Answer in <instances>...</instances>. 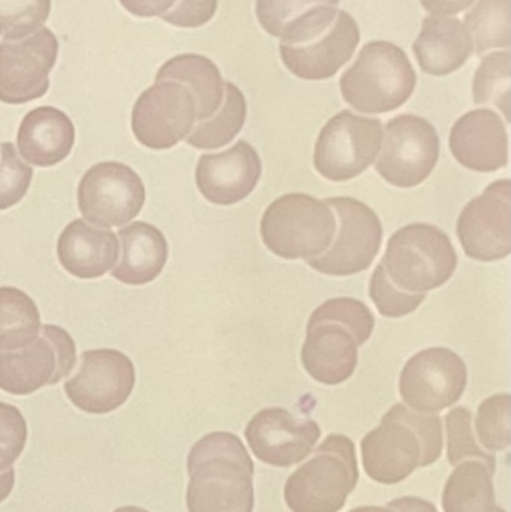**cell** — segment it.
I'll list each match as a JSON object with an SVG mask.
<instances>
[{
  "label": "cell",
  "instance_id": "cell-41",
  "mask_svg": "<svg viewBox=\"0 0 511 512\" xmlns=\"http://www.w3.org/2000/svg\"><path fill=\"white\" fill-rule=\"evenodd\" d=\"M177 0H120L123 8L137 17H161Z\"/></svg>",
  "mask_w": 511,
  "mask_h": 512
},
{
  "label": "cell",
  "instance_id": "cell-20",
  "mask_svg": "<svg viewBox=\"0 0 511 512\" xmlns=\"http://www.w3.org/2000/svg\"><path fill=\"white\" fill-rule=\"evenodd\" d=\"M359 340L347 324L309 318L302 364L309 376L326 385L348 381L359 363Z\"/></svg>",
  "mask_w": 511,
  "mask_h": 512
},
{
  "label": "cell",
  "instance_id": "cell-4",
  "mask_svg": "<svg viewBox=\"0 0 511 512\" xmlns=\"http://www.w3.org/2000/svg\"><path fill=\"white\" fill-rule=\"evenodd\" d=\"M416 83V71L405 51L387 41L366 44L339 81L344 101L368 114L398 110L411 98Z\"/></svg>",
  "mask_w": 511,
  "mask_h": 512
},
{
  "label": "cell",
  "instance_id": "cell-10",
  "mask_svg": "<svg viewBox=\"0 0 511 512\" xmlns=\"http://www.w3.org/2000/svg\"><path fill=\"white\" fill-rule=\"evenodd\" d=\"M384 146L375 170L396 188L422 185L440 159V137L434 126L413 114H402L386 125Z\"/></svg>",
  "mask_w": 511,
  "mask_h": 512
},
{
  "label": "cell",
  "instance_id": "cell-18",
  "mask_svg": "<svg viewBox=\"0 0 511 512\" xmlns=\"http://www.w3.org/2000/svg\"><path fill=\"white\" fill-rule=\"evenodd\" d=\"M249 448L260 462L291 468L311 456L321 436L314 420L294 417L284 408L257 412L245 429Z\"/></svg>",
  "mask_w": 511,
  "mask_h": 512
},
{
  "label": "cell",
  "instance_id": "cell-28",
  "mask_svg": "<svg viewBox=\"0 0 511 512\" xmlns=\"http://www.w3.org/2000/svg\"><path fill=\"white\" fill-rule=\"evenodd\" d=\"M41 316L35 301L12 286L0 288V351H17L41 333Z\"/></svg>",
  "mask_w": 511,
  "mask_h": 512
},
{
  "label": "cell",
  "instance_id": "cell-26",
  "mask_svg": "<svg viewBox=\"0 0 511 512\" xmlns=\"http://www.w3.org/2000/svg\"><path fill=\"white\" fill-rule=\"evenodd\" d=\"M156 81H177L188 87L197 104V120L212 117L225 96V81L218 66L200 54H180L159 68Z\"/></svg>",
  "mask_w": 511,
  "mask_h": 512
},
{
  "label": "cell",
  "instance_id": "cell-46",
  "mask_svg": "<svg viewBox=\"0 0 511 512\" xmlns=\"http://www.w3.org/2000/svg\"><path fill=\"white\" fill-rule=\"evenodd\" d=\"M113 512H149V511L144 510V508L132 507V505H128V507L117 508V510H114Z\"/></svg>",
  "mask_w": 511,
  "mask_h": 512
},
{
  "label": "cell",
  "instance_id": "cell-2",
  "mask_svg": "<svg viewBox=\"0 0 511 512\" xmlns=\"http://www.w3.org/2000/svg\"><path fill=\"white\" fill-rule=\"evenodd\" d=\"M443 453L440 417L396 403L381 424L362 439L363 466L375 483L407 480L417 468L434 465Z\"/></svg>",
  "mask_w": 511,
  "mask_h": 512
},
{
  "label": "cell",
  "instance_id": "cell-44",
  "mask_svg": "<svg viewBox=\"0 0 511 512\" xmlns=\"http://www.w3.org/2000/svg\"><path fill=\"white\" fill-rule=\"evenodd\" d=\"M15 486V471L8 469V471L0 472V504L5 502L11 495Z\"/></svg>",
  "mask_w": 511,
  "mask_h": 512
},
{
  "label": "cell",
  "instance_id": "cell-33",
  "mask_svg": "<svg viewBox=\"0 0 511 512\" xmlns=\"http://www.w3.org/2000/svg\"><path fill=\"white\" fill-rule=\"evenodd\" d=\"M50 12L51 0H0V38L18 41L38 32Z\"/></svg>",
  "mask_w": 511,
  "mask_h": 512
},
{
  "label": "cell",
  "instance_id": "cell-19",
  "mask_svg": "<svg viewBox=\"0 0 511 512\" xmlns=\"http://www.w3.org/2000/svg\"><path fill=\"white\" fill-rule=\"evenodd\" d=\"M257 150L240 140L231 149L216 155H203L195 170L198 191L218 206H233L252 194L261 179Z\"/></svg>",
  "mask_w": 511,
  "mask_h": 512
},
{
  "label": "cell",
  "instance_id": "cell-17",
  "mask_svg": "<svg viewBox=\"0 0 511 512\" xmlns=\"http://www.w3.org/2000/svg\"><path fill=\"white\" fill-rule=\"evenodd\" d=\"M456 231L470 258L482 262L507 258L511 252L510 180H497L471 200L459 216Z\"/></svg>",
  "mask_w": 511,
  "mask_h": 512
},
{
  "label": "cell",
  "instance_id": "cell-43",
  "mask_svg": "<svg viewBox=\"0 0 511 512\" xmlns=\"http://www.w3.org/2000/svg\"><path fill=\"white\" fill-rule=\"evenodd\" d=\"M387 508L396 512H438L434 504L416 496H405L389 502Z\"/></svg>",
  "mask_w": 511,
  "mask_h": 512
},
{
  "label": "cell",
  "instance_id": "cell-23",
  "mask_svg": "<svg viewBox=\"0 0 511 512\" xmlns=\"http://www.w3.org/2000/svg\"><path fill=\"white\" fill-rule=\"evenodd\" d=\"M119 242L110 230L90 227L84 219L66 225L57 240V258L78 279H98L113 270Z\"/></svg>",
  "mask_w": 511,
  "mask_h": 512
},
{
  "label": "cell",
  "instance_id": "cell-47",
  "mask_svg": "<svg viewBox=\"0 0 511 512\" xmlns=\"http://www.w3.org/2000/svg\"><path fill=\"white\" fill-rule=\"evenodd\" d=\"M495 512H506V511H504L503 508L497 507V510H495Z\"/></svg>",
  "mask_w": 511,
  "mask_h": 512
},
{
  "label": "cell",
  "instance_id": "cell-42",
  "mask_svg": "<svg viewBox=\"0 0 511 512\" xmlns=\"http://www.w3.org/2000/svg\"><path fill=\"white\" fill-rule=\"evenodd\" d=\"M476 0H420L426 11L434 14L435 17H446L455 15L470 8Z\"/></svg>",
  "mask_w": 511,
  "mask_h": 512
},
{
  "label": "cell",
  "instance_id": "cell-14",
  "mask_svg": "<svg viewBox=\"0 0 511 512\" xmlns=\"http://www.w3.org/2000/svg\"><path fill=\"white\" fill-rule=\"evenodd\" d=\"M197 122V104L188 87L156 81L132 108L131 128L147 149L168 150L186 140Z\"/></svg>",
  "mask_w": 511,
  "mask_h": 512
},
{
  "label": "cell",
  "instance_id": "cell-34",
  "mask_svg": "<svg viewBox=\"0 0 511 512\" xmlns=\"http://www.w3.org/2000/svg\"><path fill=\"white\" fill-rule=\"evenodd\" d=\"M479 442L488 451H504L510 445V394L489 397L479 406L476 417Z\"/></svg>",
  "mask_w": 511,
  "mask_h": 512
},
{
  "label": "cell",
  "instance_id": "cell-6",
  "mask_svg": "<svg viewBox=\"0 0 511 512\" xmlns=\"http://www.w3.org/2000/svg\"><path fill=\"white\" fill-rule=\"evenodd\" d=\"M381 265L396 288L408 294H428L452 279L458 254L440 228L411 224L390 237Z\"/></svg>",
  "mask_w": 511,
  "mask_h": 512
},
{
  "label": "cell",
  "instance_id": "cell-38",
  "mask_svg": "<svg viewBox=\"0 0 511 512\" xmlns=\"http://www.w3.org/2000/svg\"><path fill=\"white\" fill-rule=\"evenodd\" d=\"M339 2L341 0H257L255 12L263 29L279 38L294 20L315 6H338Z\"/></svg>",
  "mask_w": 511,
  "mask_h": 512
},
{
  "label": "cell",
  "instance_id": "cell-22",
  "mask_svg": "<svg viewBox=\"0 0 511 512\" xmlns=\"http://www.w3.org/2000/svg\"><path fill=\"white\" fill-rule=\"evenodd\" d=\"M74 143V123L63 111L47 105L29 111L18 129V152L36 167H54L65 161Z\"/></svg>",
  "mask_w": 511,
  "mask_h": 512
},
{
  "label": "cell",
  "instance_id": "cell-40",
  "mask_svg": "<svg viewBox=\"0 0 511 512\" xmlns=\"http://www.w3.org/2000/svg\"><path fill=\"white\" fill-rule=\"evenodd\" d=\"M218 0H177L162 20L185 29L204 26L215 17Z\"/></svg>",
  "mask_w": 511,
  "mask_h": 512
},
{
  "label": "cell",
  "instance_id": "cell-5",
  "mask_svg": "<svg viewBox=\"0 0 511 512\" xmlns=\"http://www.w3.org/2000/svg\"><path fill=\"white\" fill-rule=\"evenodd\" d=\"M357 483L354 442L348 436L330 435L311 459L290 475L284 498L293 512H339Z\"/></svg>",
  "mask_w": 511,
  "mask_h": 512
},
{
  "label": "cell",
  "instance_id": "cell-29",
  "mask_svg": "<svg viewBox=\"0 0 511 512\" xmlns=\"http://www.w3.org/2000/svg\"><path fill=\"white\" fill-rule=\"evenodd\" d=\"M246 107L245 95L239 87L225 81V96L219 110L209 119L198 123L191 134L186 137V143L195 149H219L227 146L236 138L245 125Z\"/></svg>",
  "mask_w": 511,
  "mask_h": 512
},
{
  "label": "cell",
  "instance_id": "cell-36",
  "mask_svg": "<svg viewBox=\"0 0 511 512\" xmlns=\"http://www.w3.org/2000/svg\"><path fill=\"white\" fill-rule=\"evenodd\" d=\"M33 170L18 158L12 143H0V210L20 203L29 191Z\"/></svg>",
  "mask_w": 511,
  "mask_h": 512
},
{
  "label": "cell",
  "instance_id": "cell-11",
  "mask_svg": "<svg viewBox=\"0 0 511 512\" xmlns=\"http://www.w3.org/2000/svg\"><path fill=\"white\" fill-rule=\"evenodd\" d=\"M338 216L339 230L326 254L308 259L314 270L329 276H353L371 267L383 242V225L377 213L350 197L327 198Z\"/></svg>",
  "mask_w": 511,
  "mask_h": 512
},
{
  "label": "cell",
  "instance_id": "cell-24",
  "mask_svg": "<svg viewBox=\"0 0 511 512\" xmlns=\"http://www.w3.org/2000/svg\"><path fill=\"white\" fill-rule=\"evenodd\" d=\"M422 71L435 77L453 74L473 54V39L458 18L426 17L413 45Z\"/></svg>",
  "mask_w": 511,
  "mask_h": 512
},
{
  "label": "cell",
  "instance_id": "cell-13",
  "mask_svg": "<svg viewBox=\"0 0 511 512\" xmlns=\"http://www.w3.org/2000/svg\"><path fill=\"white\" fill-rule=\"evenodd\" d=\"M467 382V364L456 352L429 348L407 361L399 379V393L413 411L435 414L458 403Z\"/></svg>",
  "mask_w": 511,
  "mask_h": 512
},
{
  "label": "cell",
  "instance_id": "cell-35",
  "mask_svg": "<svg viewBox=\"0 0 511 512\" xmlns=\"http://www.w3.org/2000/svg\"><path fill=\"white\" fill-rule=\"evenodd\" d=\"M311 318L335 319L347 324L353 330L359 345H365L371 339L375 327L374 313L363 301L351 297H338L327 300L314 310Z\"/></svg>",
  "mask_w": 511,
  "mask_h": 512
},
{
  "label": "cell",
  "instance_id": "cell-9",
  "mask_svg": "<svg viewBox=\"0 0 511 512\" xmlns=\"http://www.w3.org/2000/svg\"><path fill=\"white\" fill-rule=\"evenodd\" d=\"M383 126L378 119L345 110L321 129L315 143L314 167L330 182H348L365 173L381 150Z\"/></svg>",
  "mask_w": 511,
  "mask_h": 512
},
{
  "label": "cell",
  "instance_id": "cell-1",
  "mask_svg": "<svg viewBox=\"0 0 511 512\" xmlns=\"http://www.w3.org/2000/svg\"><path fill=\"white\" fill-rule=\"evenodd\" d=\"M188 512L254 511V462L239 436L213 432L188 456Z\"/></svg>",
  "mask_w": 511,
  "mask_h": 512
},
{
  "label": "cell",
  "instance_id": "cell-16",
  "mask_svg": "<svg viewBox=\"0 0 511 512\" xmlns=\"http://www.w3.org/2000/svg\"><path fill=\"white\" fill-rule=\"evenodd\" d=\"M57 53L59 41L47 27L18 41L0 42V101L20 105L42 98Z\"/></svg>",
  "mask_w": 511,
  "mask_h": 512
},
{
  "label": "cell",
  "instance_id": "cell-27",
  "mask_svg": "<svg viewBox=\"0 0 511 512\" xmlns=\"http://www.w3.org/2000/svg\"><path fill=\"white\" fill-rule=\"evenodd\" d=\"M483 463L467 460L456 466L443 492L444 512H495L494 481Z\"/></svg>",
  "mask_w": 511,
  "mask_h": 512
},
{
  "label": "cell",
  "instance_id": "cell-8",
  "mask_svg": "<svg viewBox=\"0 0 511 512\" xmlns=\"http://www.w3.org/2000/svg\"><path fill=\"white\" fill-rule=\"evenodd\" d=\"M75 361L77 346L71 334L57 325H42L41 336L29 345L0 351V390L29 396L66 378Z\"/></svg>",
  "mask_w": 511,
  "mask_h": 512
},
{
  "label": "cell",
  "instance_id": "cell-25",
  "mask_svg": "<svg viewBox=\"0 0 511 512\" xmlns=\"http://www.w3.org/2000/svg\"><path fill=\"white\" fill-rule=\"evenodd\" d=\"M119 246L122 249L120 261L114 265L111 276L126 285L152 282L167 264V239L161 230L146 222L120 228Z\"/></svg>",
  "mask_w": 511,
  "mask_h": 512
},
{
  "label": "cell",
  "instance_id": "cell-7",
  "mask_svg": "<svg viewBox=\"0 0 511 512\" xmlns=\"http://www.w3.org/2000/svg\"><path fill=\"white\" fill-rule=\"evenodd\" d=\"M336 234L335 213L326 201L288 194L273 201L261 219V237L272 254L284 259L318 258Z\"/></svg>",
  "mask_w": 511,
  "mask_h": 512
},
{
  "label": "cell",
  "instance_id": "cell-32",
  "mask_svg": "<svg viewBox=\"0 0 511 512\" xmlns=\"http://www.w3.org/2000/svg\"><path fill=\"white\" fill-rule=\"evenodd\" d=\"M447 457L452 466L461 465L467 460L483 463L492 474L497 468L494 454L483 450L476 441L473 430V412L464 406L452 409L446 415Z\"/></svg>",
  "mask_w": 511,
  "mask_h": 512
},
{
  "label": "cell",
  "instance_id": "cell-21",
  "mask_svg": "<svg viewBox=\"0 0 511 512\" xmlns=\"http://www.w3.org/2000/svg\"><path fill=\"white\" fill-rule=\"evenodd\" d=\"M449 144L456 161L476 173H494L509 164L506 125L488 108L464 114L453 125Z\"/></svg>",
  "mask_w": 511,
  "mask_h": 512
},
{
  "label": "cell",
  "instance_id": "cell-12",
  "mask_svg": "<svg viewBox=\"0 0 511 512\" xmlns=\"http://www.w3.org/2000/svg\"><path fill=\"white\" fill-rule=\"evenodd\" d=\"M77 197L84 221L102 228L123 227L140 215L146 188L128 165L101 162L86 171Z\"/></svg>",
  "mask_w": 511,
  "mask_h": 512
},
{
  "label": "cell",
  "instance_id": "cell-30",
  "mask_svg": "<svg viewBox=\"0 0 511 512\" xmlns=\"http://www.w3.org/2000/svg\"><path fill=\"white\" fill-rule=\"evenodd\" d=\"M464 23L477 54L510 47V0H477Z\"/></svg>",
  "mask_w": 511,
  "mask_h": 512
},
{
  "label": "cell",
  "instance_id": "cell-15",
  "mask_svg": "<svg viewBox=\"0 0 511 512\" xmlns=\"http://www.w3.org/2000/svg\"><path fill=\"white\" fill-rule=\"evenodd\" d=\"M80 367L65 382L72 405L86 414L105 415L125 405L135 387V367L116 349H92L81 354Z\"/></svg>",
  "mask_w": 511,
  "mask_h": 512
},
{
  "label": "cell",
  "instance_id": "cell-45",
  "mask_svg": "<svg viewBox=\"0 0 511 512\" xmlns=\"http://www.w3.org/2000/svg\"><path fill=\"white\" fill-rule=\"evenodd\" d=\"M350 512H396V511L390 510V508L359 507V508H354V510H351Z\"/></svg>",
  "mask_w": 511,
  "mask_h": 512
},
{
  "label": "cell",
  "instance_id": "cell-39",
  "mask_svg": "<svg viewBox=\"0 0 511 512\" xmlns=\"http://www.w3.org/2000/svg\"><path fill=\"white\" fill-rule=\"evenodd\" d=\"M27 435V423L20 409L0 402V472L8 471L20 459Z\"/></svg>",
  "mask_w": 511,
  "mask_h": 512
},
{
  "label": "cell",
  "instance_id": "cell-3",
  "mask_svg": "<svg viewBox=\"0 0 511 512\" xmlns=\"http://www.w3.org/2000/svg\"><path fill=\"white\" fill-rule=\"evenodd\" d=\"M279 53L288 71L302 80L333 77L353 57L359 24L338 6L318 5L294 20L279 36Z\"/></svg>",
  "mask_w": 511,
  "mask_h": 512
},
{
  "label": "cell",
  "instance_id": "cell-31",
  "mask_svg": "<svg viewBox=\"0 0 511 512\" xmlns=\"http://www.w3.org/2000/svg\"><path fill=\"white\" fill-rule=\"evenodd\" d=\"M473 96L476 104H494L510 122V53L498 51L483 57L474 75Z\"/></svg>",
  "mask_w": 511,
  "mask_h": 512
},
{
  "label": "cell",
  "instance_id": "cell-37",
  "mask_svg": "<svg viewBox=\"0 0 511 512\" xmlns=\"http://www.w3.org/2000/svg\"><path fill=\"white\" fill-rule=\"evenodd\" d=\"M369 295L377 306L378 312L386 318H402L410 315L414 310L419 309L426 298V294H408L396 288L390 282L381 264H378L372 274Z\"/></svg>",
  "mask_w": 511,
  "mask_h": 512
}]
</instances>
